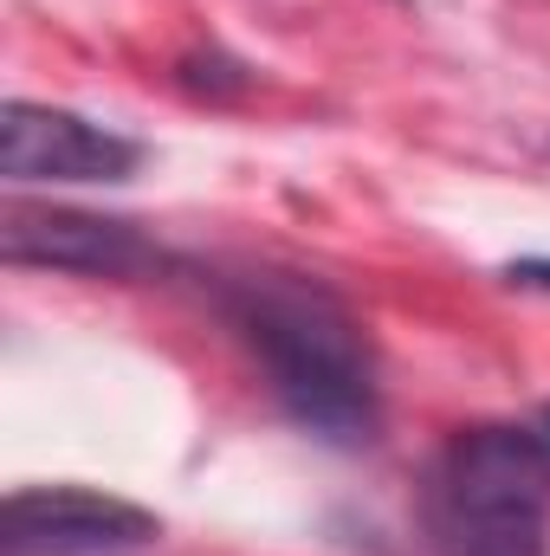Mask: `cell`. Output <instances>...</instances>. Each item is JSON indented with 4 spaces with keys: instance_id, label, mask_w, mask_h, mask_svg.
I'll use <instances>...</instances> for the list:
<instances>
[{
    "instance_id": "obj_1",
    "label": "cell",
    "mask_w": 550,
    "mask_h": 556,
    "mask_svg": "<svg viewBox=\"0 0 550 556\" xmlns=\"http://www.w3.org/2000/svg\"><path fill=\"white\" fill-rule=\"evenodd\" d=\"M227 317L266 363L273 395L304 433L330 446L376 433V356L337 291L298 273H247L227 285Z\"/></svg>"
},
{
    "instance_id": "obj_2",
    "label": "cell",
    "mask_w": 550,
    "mask_h": 556,
    "mask_svg": "<svg viewBox=\"0 0 550 556\" xmlns=\"http://www.w3.org/2000/svg\"><path fill=\"white\" fill-rule=\"evenodd\" d=\"M434 556L550 551V440L532 427H466L427 479Z\"/></svg>"
},
{
    "instance_id": "obj_3",
    "label": "cell",
    "mask_w": 550,
    "mask_h": 556,
    "mask_svg": "<svg viewBox=\"0 0 550 556\" xmlns=\"http://www.w3.org/2000/svg\"><path fill=\"white\" fill-rule=\"evenodd\" d=\"M155 538L142 505L91 485H20L0 505V556H124Z\"/></svg>"
},
{
    "instance_id": "obj_4",
    "label": "cell",
    "mask_w": 550,
    "mask_h": 556,
    "mask_svg": "<svg viewBox=\"0 0 550 556\" xmlns=\"http://www.w3.org/2000/svg\"><path fill=\"white\" fill-rule=\"evenodd\" d=\"M142 149L78 111L13 98L0 117V175L7 181H130Z\"/></svg>"
},
{
    "instance_id": "obj_5",
    "label": "cell",
    "mask_w": 550,
    "mask_h": 556,
    "mask_svg": "<svg viewBox=\"0 0 550 556\" xmlns=\"http://www.w3.org/2000/svg\"><path fill=\"white\" fill-rule=\"evenodd\" d=\"M0 253L7 266H46V273L85 278H142L162 266L155 240H142L130 220H104L78 207H7Z\"/></svg>"
},
{
    "instance_id": "obj_6",
    "label": "cell",
    "mask_w": 550,
    "mask_h": 556,
    "mask_svg": "<svg viewBox=\"0 0 550 556\" xmlns=\"http://www.w3.org/2000/svg\"><path fill=\"white\" fill-rule=\"evenodd\" d=\"M512 285H532V291H550V260H512Z\"/></svg>"
},
{
    "instance_id": "obj_7",
    "label": "cell",
    "mask_w": 550,
    "mask_h": 556,
    "mask_svg": "<svg viewBox=\"0 0 550 556\" xmlns=\"http://www.w3.org/2000/svg\"><path fill=\"white\" fill-rule=\"evenodd\" d=\"M545 440H550V408H545Z\"/></svg>"
}]
</instances>
